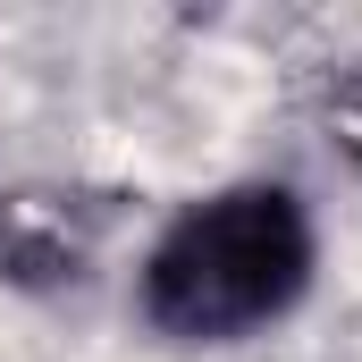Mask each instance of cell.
I'll return each mask as SVG.
<instances>
[{"label":"cell","instance_id":"obj_1","mask_svg":"<svg viewBox=\"0 0 362 362\" xmlns=\"http://www.w3.org/2000/svg\"><path fill=\"white\" fill-rule=\"evenodd\" d=\"M320 278L312 202L286 177H236L177 202L135 262V312L169 346H245Z\"/></svg>","mask_w":362,"mask_h":362},{"label":"cell","instance_id":"obj_2","mask_svg":"<svg viewBox=\"0 0 362 362\" xmlns=\"http://www.w3.org/2000/svg\"><path fill=\"white\" fill-rule=\"evenodd\" d=\"M329 127H337V144L362 160V76H346V85H337V101H329Z\"/></svg>","mask_w":362,"mask_h":362}]
</instances>
